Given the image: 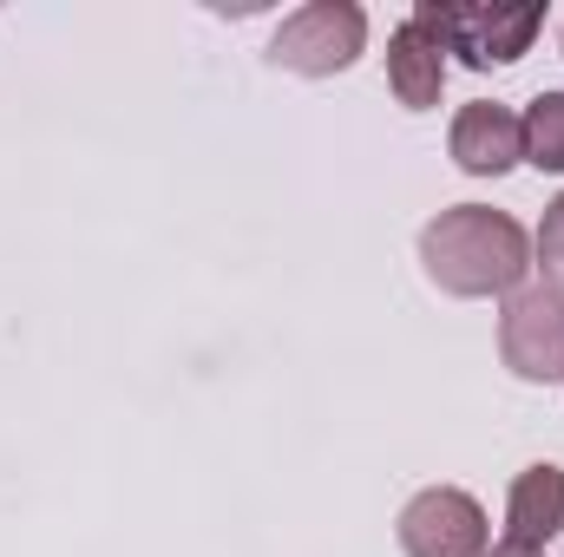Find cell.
<instances>
[{
	"label": "cell",
	"mask_w": 564,
	"mask_h": 557,
	"mask_svg": "<svg viewBox=\"0 0 564 557\" xmlns=\"http://www.w3.org/2000/svg\"><path fill=\"white\" fill-rule=\"evenodd\" d=\"M421 263L446 295H512L532 270V237L492 204H453L421 230Z\"/></svg>",
	"instance_id": "cell-1"
},
{
	"label": "cell",
	"mask_w": 564,
	"mask_h": 557,
	"mask_svg": "<svg viewBox=\"0 0 564 557\" xmlns=\"http://www.w3.org/2000/svg\"><path fill=\"white\" fill-rule=\"evenodd\" d=\"M486 557H539V551H506V545H499V551H486Z\"/></svg>",
	"instance_id": "cell-11"
},
{
	"label": "cell",
	"mask_w": 564,
	"mask_h": 557,
	"mask_svg": "<svg viewBox=\"0 0 564 557\" xmlns=\"http://www.w3.org/2000/svg\"><path fill=\"white\" fill-rule=\"evenodd\" d=\"M532 256H539V270L552 288H564V190L545 204V223H539V243H532Z\"/></svg>",
	"instance_id": "cell-10"
},
{
	"label": "cell",
	"mask_w": 564,
	"mask_h": 557,
	"mask_svg": "<svg viewBox=\"0 0 564 557\" xmlns=\"http://www.w3.org/2000/svg\"><path fill=\"white\" fill-rule=\"evenodd\" d=\"M414 26H426L440 40V53H459L473 73L486 66H512L532 53L539 26H545V7H486V0H414L408 13Z\"/></svg>",
	"instance_id": "cell-2"
},
{
	"label": "cell",
	"mask_w": 564,
	"mask_h": 557,
	"mask_svg": "<svg viewBox=\"0 0 564 557\" xmlns=\"http://www.w3.org/2000/svg\"><path fill=\"white\" fill-rule=\"evenodd\" d=\"M564 532V466H525L506 499V551H545Z\"/></svg>",
	"instance_id": "cell-7"
},
{
	"label": "cell",
	"mask_w": 564,
	"mask_h": 557,
	"mask_svg": "<svg viewBox=\"0 0 564 557\" xmlns=\"http://www.w3.org/2000/svg\"><path fill=\"white\" fill-rule=\"evenodd\" d=\"M368 53V13L355 0H308L295 7L270 40V66L302 79H335Z\"/></svg>",
	"instance_id": "cell-3"
},
{
	"label": "cell",
	"mask_w": 564,
	"mask_h": 557,
	"mask_svg": "<svg viewBox=\"0 0 564 557\" xmlns=\"http://www.w3.org/2000/svg\"><path fill=\"white\" fill-rule=\"evenodd\" d=\"M388 86H394V99H401L408 112L440 106L446 53H440V40H433L426 26H414V20H401V26H394V40H388Z\"/></svg>",
	"instance_id": "cell-8"
},
{
	"label": "cell",
	"mask_w": 564,
	"mask_h": 557,
	"mask_svg": "<svg viewBox=\"0 0 564 557\" xmlns=\"http://www.w3.org/2000/svg\"><path fill=\"white\" fill-rule=\"evenodd\" d=\"M394 538H401L408 557H486L492 525H486V512H479L473 492H459V485H426V492L408 499Z\"/></svg>",
	"instance_id": "cell-5"
},
{
	"label": "cell",
	"mask_w": 564,
	"mask_h": 557,
	"mask_svg": "<svg viewBox=\"0 0 564 557\" xmlns=\"http://www.w3.org/2000/svg\"><path fill=\"white\" fill-rule=\"evenodd\" d=\"M453 164L466 177H506L519 157H525V139H519V112L512 106H492V99H473L453 112Z\"/></svg>",
	"instance_id": "cell-6"
},
{
	"label": "cell",
	"mask_w": 564,
	"mask_h": 557,
	"mask_svg": "<svg viewBox=\"0 0 564 557\" xmlns=\"http://www.w3.org/2000/svg\"><path fill=\"white\" fill-rule=\"evenodd\" d=\"M519 139H525V164L564 171V92H539V99L525 106Z\"/></svg>",
	"instance_id": "cell-9"
},
{
	"label": "cell",
	"mask_w": 564,
	"mask_h": 557,
	"mask_svg": "<svg viewBox=\"0 0 564 557\" xmlns=\"http://www.w3.org/2000/svg\"><path fill=\"white\" fill-rule=\"evenodd\" d=\"M499 354L519 381H564V288L525 282L499 308Z\"/></svg>",
	"instance_id": "cell-4"
}]
</instances>
